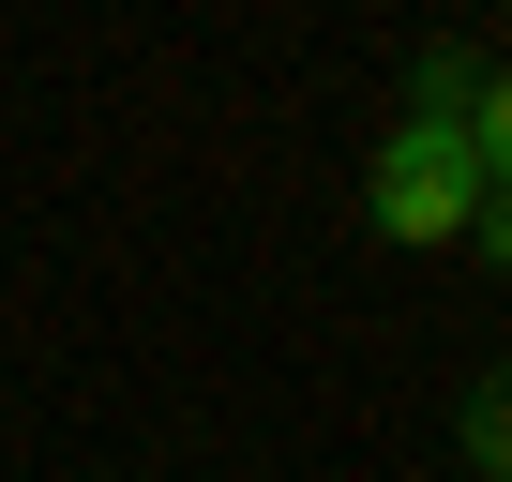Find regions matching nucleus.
<instances>
[{"label": "nucleus", "instance_id": "7ed1b4c3", "mask_svg": "<svg viewBox=\"0 0 512 482\" xmlns=\"http://www.w3.org/2000/svg\"><path fill=\"white\" fill-rule=\"evenodd\" d=\"M452 452H467V482H512V362L467 392V422H452Z\"/></svg>", "mask_w": 512, "mask_h": 482}, {"label": "nucleus", "instance_id": "39448f33", "mask_svg": "<svg viewBox=\"0 0 512 482\" xmlns=\"http://www.w3.org/2000/svg\"><path fill=\"white\" fill-rule=\"evenodd\" d=\"M467 257H482V272H512V196H482V226H467Z\"/></svg>", "mask_w": 512, "mask_h": 482}, {"label": "nucleus", "instance_id": "f03ea898", "mask_svg": "<svg viewBox=\"0 0 512 482\" xmlns=\"http://www.w3.org/2000/svg\"><path fill=\"white\" fill-rule=\"evenodd\" d=\"M467 106H482V61L437 31V46L407 61V121H422V136H467Z\"/></svg>", "mask_w": 512, "mask_h": 482}, {"label": "nucleus", "instance_id": "20e7f679", "mask_svg": "<svg viewBox=\"0 0 512 482\" xmlns=\"http://www.w3.org/2000/svg\"><path fill=\"white\" fill-rule=\"evenodd\" d=\"M467 166H482V196H512V76H482V106H467Z\"/></svg>", "mask_w": 512, "mask_h": 482}, {"label": "nucleus", "instance_id": "f257e3e1", "mask_svg": "<svg viewBox=\"0 0 512 482\" xmlns=\"http://www.w3.org/2000/svg\"><path fill=\"white\" fill-rule=\"evenodd\" d=\"M362 226H377V241H407V257L467 241V226H482V166H467V136L392 121V136H377V166H362Z\"/></svg>", "mask_w": 512, "mask_h": 482}]
</instances>
